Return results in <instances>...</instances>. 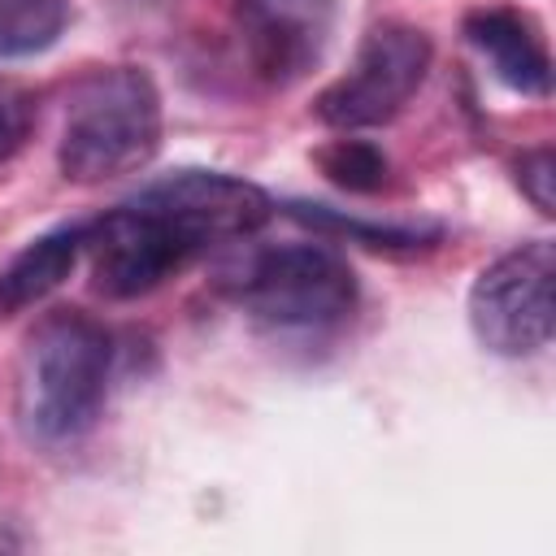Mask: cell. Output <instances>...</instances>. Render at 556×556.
<instances>
[{
    "label": "cell",
    "instance_id": "9a60e30c",
    "mask_svg": "<svg viewBox=\"0 0 556 556\" xmlns=\"http://www.w3.org/2000/svg\"><path fill=\"white\" fill-rule=\"evenodd\" d=\"M556 165H552V152L547 148H534V152H526L521 161H517V182H521V191L530 195V204L543 213V217H552V174Z\"/></svg>",
    "mask_w": 556,
    "mask_h": 556
},
{
    "label": "cell",
    "instance_id": "6da1fadb",
    "mask_svg": "<svg viewBox=\"0 0 556 556\" xmlns=\"http://www.w3.org/2000/svg\"><path fill=\"white\" fill-rule=\"evenodd\" d=\"M113 343L100 321L56 308L35 321L17 361V417L35 443H70L100 417Z\"/></svg>",
    "mask_w": 556,
    "mask_h": 556
},
{
    "label": "cell",
    "instance_id": "ba28073f",
    "mask_svg": "<svg viewBox=\"0 0 556 556\" xmlns=\"http://www.w3.org/2000/svg\"><path fill=\"white\" fill-rule=\"evenodd\" d=\"M230 13L248 65L274 87L304 78L334 35V0H230Z\"/></svg>",
    "mask_w": 556,
    "mask_h": 556
},
{
    "label": "cell",
    "instance_id": "4fadbf2b",
    "mask_svg": "<svg viewBox=\"0 0 556 556\" xmlns=\"http://www.w3.org/2000/svg\"><path fill=\"white\" fill-rule=\"evenodd\" d=\"M317 165L343 191H378L387 182V156L365 139H334L317 152Z\"/></svg>",
    "mask_w": 556,
    "mask_h": 556
},
{
    "label": "cell",
    "instance_id": "5bb4252c",
    "mask_svg": "<svg viewBox=\"0 0 556 556\" xmlns=\"http://www.w3.org/2000/svg\"><path fill=\"white\" fill-rule=\"evenodd\" d=\"M35 126V96L17 78H0V161H9Z\"/></svg>",
    "mask_w": 556,
    "mask_h": 556
},
{
    "label": "cell",
    "instance_id": "8992f818",
    "mask_svg": "<svg viewBox=\"0 0 556 556\" xmlns=\"http://www.w3.org/2000/svg\"><path fill=\"white\" fill-rule=\"evenodd\" d=\"M83 252L91 261V287L109 300H135L174 278L200 248L161 213L126 200L122 208L87 222Z\"/></svg>",
    "mask_w": 556,
    "mask_h": 556
},
{
    "label": "cell",
    "instance_id": "3957f363",
    "mask_svg": "<svg viewBox=\"0 0 556 556\" xmlns=\"http://www.w3.org/2000/svg\"><path fill=\"white\" fill-rule=\"evenodd\" d=\"M235 300L269 326L317 330L356 308V274L339 252L317 243L269 248L239 269Z\"/></svg>",
    "mask_w": 556,
    "mask_h": 556
},
{
    "label": "cell",
    "instance_id": "7a4b0ae2",
    "mask_svg": "<svg viewBox=\"0 0 556 556\" xmlns=\"http://www.w3.org/2000/svg\"><path fill=\"white\" fill-rule=\"evenodd\" d=\"M161 148V96L135 65L87 74L70 91L61 130V174L70 182H104L143 169Z\"/></svg>",
    "mask_w": 556,
    "mask_h": 556
},
{
    "label": "cell",
    "instance_id": "5b68a950",
    "mask_svg": "<svg viewBox=\"0 0 556 556\" xmlns=\"http://www.w3.org/2000/svg\"><path fill=\"white\" fill-rule=\"evenodd\" d=\"M556 252L547 239L521 243L491 261L469 287V326L478 343L495 356H530L552 339Z\"/></svg>",
    "mask_w": 556,
    "mask_h": 556
},
{
    "label": "cell",
    "instance_id": "7c38bea8",
    "mask_svg": "<svg viewBox=\"0 0 556 556\" xmlns=\"http://www.w3.org/2000/svg\"><path fill=\"white\" fill-rule=\"evenodd\" d=\"M291 213L308 226H321V230H334V235H352L369 248H426L439 239V226H369V222H356V217H343L326 204H291Z\"/></svg>",
    "mask_w": 556,
    "mask_h": 556
},
{
    "label": "cell",
    "instance_id": "52a82bcc",
    "mask_svg": "<svg viewBox=\"0 0 556 556\" xmlns=\"http://www.w3.org/2000/svg\"><path fill=\"white\" fill-rule=\"evenodd\" d=\"M135 204L161 213L169 226H178L200 252L222 239H243L261 230L274 217L269 191H261L248 178L222 174V169H178L156 182H148Z\"/></svg>",
    "mask_w": 556,
    "mask_h": 556
},
{
    "label": "cell",
    "instance_id": "8fae6325",
    "mask_svg": "<svg viewBox=\"0 0 556 556\" xmlns=\"http://www.w3.org/2000/svg\"><path fill=\"white\" fill-rule=\"evenodd\" d=\"M70 0H0V56H30L56 43Z\"/></svg>",
    "mask_w": 556,
    "mask_h": 556
},
{
    "label": "cell",
    "instance_id": "277c9868",
    "mask_svg": "<svg viewBox=\"0 0 556 556\" xmlns=\"http://www.w3.org/2000/svg\"><path fill=\"white\" fill-rule=\"evenodd\" d=\"M430 35L408 22H378L348 65L343 78H334L317 96V117L334 130H365L391 122L426 83L430 70Z\"/></svg>",
    "mask_w": 556,
    "mask_h": 556
},
{
    "label": "cell",
    "instance_id": "9c48e42d",
    "mask_svg": "<svg viewBox=\"0 0 556 556\" xmlns=\"http://www.w3.org/2000/svg\"><path fill=\"white\" fill-rule=\"evenodd\" d=\"M465 39L486 56L491 74L521 91L543 100L552 91V61L543 48L539 26L517 9H473L465 17Z\"/></svg>",
    "mask_w": 556,
    "mask_h": 556
},
{
    "label": "cell",
    "instance_id": "30bf717a",
    "mask_svg": "<svg viewBox=\"0 0 556 556\" xmlns=\"http://www.w3.org/2000/svg\"><path fill=\"white\" fill-rule=\"evenodd\" d=\"M83 230L87 226H61L39 239H30L4 269H0V313H22L39 304L48 291H56L83 252Z\"/></svg>",
    "mask_w": 556,
    "mask_h": 556
}]
</instances>
